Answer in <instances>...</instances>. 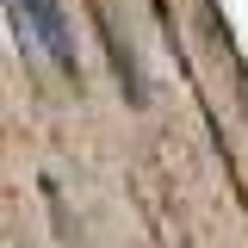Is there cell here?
<instances>
[{"instance_id":"cell-1","label":"cell","mask_w":248,"mask_h":248,"mask_svg":"<svg viewBox=\"0 0 248 248\" xmlns=\"http://www.w3.org/2000/svg\"><path fill=\"white\" fill-rule=\"evenodd\" d=\"M13 13H19V31L44 44V56L56 62V68H75V50H68V25H62V6L56 0H13Z\"/></svg>"}]
</instances>
